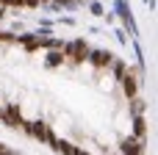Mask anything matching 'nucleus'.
<instances>
[{"mask_svg": "<svg viewBox=\"0 0 158 155\" xmlns=\"http://www.w3.org/2000/svg\"><path fill=\"white\" fill-rule=\"evenodd\" d=\"M67 53H69L72 61H83V55H86V44H83V42H72Z\"/></svg>", "mask_w": 158, "mask_h": 155, "instance_id": "1", "label": "nucleus"}, {"mask_svg": "<svg viewBox=\"0 0 158 155\" xmlns=\"http://www.w3.org/2000/svg\"><path fill=\"white\" fill-rule=\"evenodd\" d=\"M122 153L125 155H142V144L133 141V139H125V141H122Z\"/></svg>", "mask_w": 158, "mask_h": 155, "instance_id": "2", "label": "nucleus"}, {"mask_svg": "<svg viewBox=\"0 0 158 155\" xmlns=\"http://www.w3.org/2000/svg\"><path fill=\"white\" fill-rule=\"evenodd\" d=\"M92 58H94V64H100V67H103V64H111V55H108V53H94Z\"/></svg>", "mask_w": 158, "mask_h": 155, "instance_id": "3", "label": "nucleus"}, {"mask_svg": "<svg viewBox=\"0 0 158 155\" xmlns=\"http://www.w3.org/2000/svg\"><path fill=\"white\" fill-rule=\"evenodd\" d=\"M122 80H125V92H128V94H133V92H136V80H133V78H128V75H125Z\"/></svg>", "mask_w": 158, "mask_h": 155, "instance_id": "4", "label": "nucleus"}, {"mask_svg": "<svg viewBox=\"0 0 158 155\" xmlns=\"http://www.w3.org/2000/svg\"><path fill=\"white\" fill-rule=\"evenodd\" d=\"M8 122L14 125V122H19V111H17V105H11L8 108Z\"/></svg>", "mask_w": 158, "mask_h": 155, "instance_id": "5", "label": "nucleus"}]
</instances>
